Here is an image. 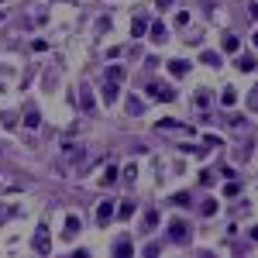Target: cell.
Instances as JSON below:
<instances>
[{"label": "cell", "instance_id": "6da1fadb", "mask_svg": "<svg viewBox=\"0 0 258 258\" xmlns=\"http://www.w3.org/2000/svg\"><path fill=\"white\" fill-rule=\"evenodd\" d=\"M114 217H117V207H114V200H103V203L97 207V224H100V227H107Z\"/></svg>", "mask_w": 258, "mask_h": 258}, {"label": "cell", "instance_id": "7a4b0ae2", "mask_svg": "<svg viewBox=\"0 0 258 258\" xmlns=\"http://www.w3.org/2000/svg\"><path fill=\"white\" fill-rule=\"evenodd\" d=\"M169 238H172L176 244H186V241H190V227L182 224V220H169Z\"/></svg>", "mask_w": 258, "mask_h": 258}, {"label": "cell", "instance_id": "3957f363", "mask_svg": "<svg viewBox=\"0 0 258 258\" xmlns=\"http://www.w3.org/2000/svg\"><path fill=\"white\" fill-rule=\"evenodd\" d=\"M31 248H34V251H38V255H48V251H52V241H48V227H45V224L38 227V234H34V241H31Z\"/></svg>", "mask_w": 258, "mask_h": 258}, {"label": "cell", "instance_id": "277c9868", "mask_svg": "<svg viewBox=\"0 0 258 258\" xmlns=\"http://www.w3.org/2000/svg\"><path fill=\"white\" fill-rule=\"evenodd\" d=\"M148 93H152L155 100H162V103H172V100H176V90H169V86H159V83H148Z\"/></svg>", "mask_w": 258, "mask_h": 258}, {"label": "cell", "instance_id": "5b68a950", "mask_svg": "<svg viewBox=\"0 0 258 258\" xmlns=\"http://www.w3.org/2000/svg\"><path fill=\"white\" fill-rule=\"evenodd\" d=\"M117 97H121V83H103V103L110 107V103H117Z\"/></svg>", "mask_w": 258, "mask_h": 258}, {"label": "cell", "instance_id": "8992f818", "mask_svg": "<svg viewBox=\"0 0 258 258\" xmlns=\"http://www.w3.org/2000/svg\"><path fill=\"white\" fill-rule=\"evenodd\" d=\"M80 227H83V220L72 213V217H65V231H62V234H65V238H72V234H80Z\"/></svg>", "mask_w": 258, "mask_h": 258}, {"label": "cell", "instance_id": "52a82bcc", "mask_svg": "<svg viewBox=\"0 0 258 258\" xmlns=\"http://www.w3.org/2000/svg\"><path fill=\"white\" fill-rule=\"evenodd\" d=\"M159 131H182V134H193V128L179 124V121H159Z\"/></svg>", "mask_w": 258, "mask_h": 258}, {"label": "cell", "instance_id": "ba28073f", "mask_svg": "<svg viewBox=\"0 0 258 258\" xmlns=\"http://www.w3.org/2000/svg\"><path fill=\"white\" fill-rule=\"evenodd\" d=\"M169 72H172V76H186L190 62H186V59H172V62H169Z\"/></svg>", "mask_w": 258, "mask_h": 258}, {"label": "cell", "instance_id": "9c48e42d", "mask_svg": "<svg viewBox=\"0 0 258 258\" xmlns=\"http://www.w3.org/2000/svg\"><path fill=\"white\" fill-rule=\"evenodd\" d=\"M145 31H148V21H145L141 14H134V21H131V34H134V38H141Z\"/></svg>", "mask_w": 258, "mask_h": 258}, {"label": "cell", "instance_id": "30bf717a", "mask_svg": "<svg viewBox=\"0 0 258 258\" xmlns=\"http://www.w3.org/2000/svg\"><path fill=\"white\" fill-rule=\"evenodd\" d=\"M24 124H28V128H38V124H42L38 107H24Z\"/></svg>", "mask_w": 258, "mask_h": 258}, {"label": "cell", "instance_id": "8fae6325", "mask_svg": "<svg viewBox=\"0 0 258 258\" xmlns=\"http://www.w3.org/2000/svg\"><path fill=\"white\" fill-rule=\"evenodd\" d=\"M234 65H238V69H241V72H255V69H258V62H255V59H251V55H241V59H238V62H234Z\"/></svg>", "mask_w": 258, "mask_h": 258}, {"label": "cell", "instance_id": "7c38bea8", "mask_svg": "<svg viewBox=\"0 0 258 258\" xmlns=\"http://www.w3.org/2000/svg\"><path fill=\"white\" fill-rule=\"evenodd\" d=\"M107 80L110 83H124V65H110L107 69Z\"/></svg>", "mask_w": 258, "mask_h": 258}, {"label": "cell", "instance_id": "4fadbf2b", "mask_svg": "<svg viewBox=\"0 0 258 258\" xmlns=\"http://www.w3.org/2000/svg\"><path fill=\"white\" fill-rule=\"evenodd\" d=\"M114 255H121V258H128V255H134V248H131V241H128V238H121V241H117V248H114Z\"/></svg>", "mask_w": 258, "mask_h": 258}, {"label": "cell", "instance_id": "5bb4252c", "mask_svg": "<svg viewBox=\"0 0 258 258\" xmlns=\"http://www.w3.org/2000/svg\"><path fill=\"white\" fill-rule=\"evenodd\" d=\"M148 31H152V38H155V42H165V24H162V21L148 24Z\"/></svg>", "mask_w": 258, "mask_h": 258}, {"label": "cell", "instance_id": "9a60e30c", "mask_svg": "<svg viewBox=\"0 0 258 258\" xmlns=\"http://www.w3.org/2000/svg\"><path fill=\"white\" fill-rule=\"evenodd\" d=\"M100 182H103V186H114V182H117V169H114V165H107V169H103V179H100Z\"/></svg>", "mask_w": 258, "mask_h": 258}, {"label": "cell", "instance_id": "2e32d148", "mask_svg": "<svg viewBox=\"0 0 258 258\" xmlns=\"http://www.w3.org/2000/svg\"><path fill=\"white\" fill-rule=\"evenodd\" d=\"M200 62L203 65H220V52H200Z\"/></svg>", "mask_w": 258, "mask_h": 258}, {"label": "cell", "instance_id": "e0dca14e", "mask_svg": "<svg viewBox=\"0 0 258 258\" xmlns=\"http://www.w3.org/2000/svg\"><path fill=\"white\" fill-rule=\"evenodd\" d=\"M220 103H224V107H234V103H238V90H231V86H227V90H224V97H220Z\"/></svg>", "mask_w": 258, "mask_h": 258}, {"label": "cell", "instance_id": "ac0fdd59", "mask_svg": "<svg viewBox=\"0 0 258 258\" xmlns=\"http://www.w3.org/2000/svg\"><path fill=\"white\" fill-rule=\"evenodd\" d=\"M200 213H203V217H213V213H217V200H203Z\"/></svg>", "mask_w": 258, "mask_h": 258}, {"label": "cell", "instance_id": "d6986e66", "mask_svg": "<svg viewBox=\"0 0 258 258\" xmlns=\"http://www.w3.org/2000/svg\"><path fill=\"white\" fill-rule=\"evenodd\" d=\"M241 48V42L234 38V34H227V38H224V52H238Z\"/></svg>", "mask_w": 258, "mask_h": 258}, {"label": "cell", "instance_id": "ffe728a7", "mask_svg": "<svg viewBox=\"0 0 258 258\" xmlns=\"http://www.w3.org/2000/svg\"><path fill=\"white\" fill-rule=\"evenodd\" d=\"M131 213H134V203H121V207H117V217H121V220H128Z\"/></svg>", "mask_w": 258, "mask_h": 258}, {"label": "cell", "instance_id": "44dd1931", "mask_svg": "<svg viewBox=\"0 0 258 258\" xmlns=\"http://www.w3.org/2000/svg\"><path fill=\"white\" fill-rule=\"evenodd\" d=\"M172 203H176V207H193V203H190V193H176Z\"/></svg>", "mask_w": 258, "mask_h": 258}, {"label": "cell", "instance_id": "7402d4cb", "mask_svg": "<svg viewBox=\"0 0 258 258\" xmlns=\"http://www.w3.org/2000/svg\"><path fill=\"white\" fill-rule=\"evenodd\" d=\"M128 110H131V114H141V110H145V103H141L138 97H131V100H128Z\"/></svg>", "mask_w": 258, "mask_h": 258}, {"label": "cell", "instance_id": "603a6c76", "mask_svg": "<svg viewBox=\"0 0 258 258\" xmlns=\"http://www.w3.org/2000/svg\"><path fill=\"white\" fill-rule=\"evenodd\" d=\"M80 103H83V110H93V97H90V90H83V97H80Z\"/></svg>", "mask_w": 258, "mask_h": 258}, {"label": "cell", "instance_id": "cb8c5ba5", "mask_svg": "<svg viewBox=\"0 0 258 258\" xmlns=\"http://www.w3.org/2000/svg\"><path fill=\"white\" fill-rule=\"evenodd\" d=\"M238 193H241L238 182H227V186H224V196H238Z\"/></svg>", "mask_w": 258, "mask_h": 258}, {"label": "cell", "instance_id": "d4e9b609", "mask_svg": "<svg viewBox=\"0 0 258 258\" xmlns=\"http://www.w3.org/2000/svg\"><path fill=\"white\" fill-rule=\"evenodd\" d=\"M145 224L155 227V224H159V213H155V210H148V213H145Z\"/></svg>", "mask_w": 258, "mask_h": 258}, {"label": "cell", "instance_id": "484cf974", "mask_svg": "<svg viewBox=\"0 0 258 258\" xmlns=\"http://www.w3.org/2000/svg\"><path fill=\"white\" fill-rule=\"evenodd\" d=\"M176 24H179V28H186V24H190V14H186V11H179V14H176Z\"/></svg>", "mask_w": 258, "mask_h": 258}, {"label": "cell", "instance_id": "4316f807", "mask_svg": "<svg viewBox=\"0 0 258 258\" xmlns=\"http://www.w3.org/2000/svg\"><path fill=\"white\" fill-rule=\"evenodd\" d=\"M196 107H210V93H196Z\"/></svg>", "mask_w": 258, "mask_h": 258}, {"label": "cell", "instance_id": "83f0119b", "mask_svg": "<svg viewBox=\"0 0 258 258\" xmlns=\"http://www.w3.org/2000/svg\"><path fill=\"white\" fill-rule=\"evenodd\" d=\"M134 176H138V169H134V165H128V169H124V182H134Z\"/></svg>", "mask_w": 258, "mask_h": 258}, {"label": "cell", "instance_id": "f1b7e54d", "mask_svg": "<svg viewBox=\"0 0 258 258\" xmlns=\"http://www.w3.org/2000/svg\"><path fill=\"white\" fill-rule=\"evenodd\" d=\"M248 110H258V90H251V97H248Z\"/></svg>", "mask_w": 258, "mask_h": 258}, {"label": "cell", "instance_id": "f546056e", "mask_svg": "<svg viewBox=\"0 0 258 258\" xmlns=\"http://www.w3.org/2000/svg\"><path fill=\"white\" fill-rule=\"evenodd\" d=\"M155 4H159V7L165 11V7H172V4H176V0H155Z\"/></svg>", "mask_w": 258, "mask_h": 258}, {"label": "cell", "instance_id": "4dcf8cb0", "mask_svg": "<svg viewBox=\"0 0 258 258\" xmlns=\"http://www.w3.org/2000/svg\"><path fill=\"white\" fill-rule=\"evenodd\" d=\"M251 17H255V21H258V4H251Z\"/></svg>", "mask_w": 258, "mask_h": 258}, {"label": "cell", "instance_id": "1f68e13d", "mask_svg": "<svg viewBox=\"0 0 258 258\" xmlns=\"http://www.w3.org/2000/svg\"><path fill=\"white\" fill-rule=\"evenodd\" d=\"M251 241H258V227H251Z\"/></svg>", "mask_w": 258, "mask_h": 258}, {"label": "cell", "instance_id": "d6a6232c", "mask_svg": "<svg viewBox=\"0 0 258 258\" xmlns=\"http://www.w3.org/2000/svg\"><path fill=\"white\" fill-rule=\"evenodd\" d=\"M255 45H258V31H255Z\"/></svg>", "mask_w": 258, "mask_h": 258}, {"label": "cell", "instance_id": "836d02e7", "mask_svg": "<svg viewBox=\"0 0 258 258\" xmlns=\"http://www.w3.org/2000/svg\"><path fill=\"white\" fill-rule=\"evenodd\" d=\"M0 4H4V0H0Z\"/></svg>", "mask_w": 258, "mask_h": 258}, {"label": "cell", "instance_id": "e575fe53", "mask_svg": "<svg viewBox=\"0 0 258 258\" xmlns=\"http://www.w3.org/2000/svg\"><path fill=\"white\" fill-rule=\"evenodd\" d=\"M0 17H4V14H0Z\"/></svg>", "mask_w": 258, "mask_h": 258}]
</instances>
